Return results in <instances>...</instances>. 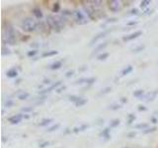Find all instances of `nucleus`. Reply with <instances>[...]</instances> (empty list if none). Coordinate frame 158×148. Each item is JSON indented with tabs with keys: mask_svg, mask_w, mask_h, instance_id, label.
Listing matches in <instances>:
<instances>
[{
	"mask_svg": "<svg viewBox=\"0 0 158 148\" xmlns=\"http://www.w3.org/2000/svg\"><path fill=\"white\" fill-rule=\"evenodd\" d=\"M136 130H144V128H147L148 127V125L147 123H145V122H143V123H139V125H136L135 126Z\"/></svg>",
	"mask_w": 158,
	"mask_h": 148,
	"instance_id": "nucleus-23",
	"label": "nucleus"
},
{
	"mask_svg": "<svg viewBox=\"0 0 158 148\" xmlns=\"http://www.w3.org/2000/svg\"><path fill=\"white\" fill-rule=\"evenodd\" d=\"M17 75H18V71L15 68H11V69H9V70L7 71V76L10 77V78L17 77Z\"/></svg>",
	"mask_w": 158,
	"mask_h": 148,
	"instance_id": "nucleus-12",
	"label": "nucleus"
},
{
	"mask_svg": "<svg viewBox=\"0 0 158 148\" xmlns=\"http://www.w3.org/2000/svg\"><path fill=\"white\" fill-rule=\"evenodd\" d=\"M121 101H122L123 103H127V100L126 98H122V100H121Z\"/></svg>",
	"mask_w": 158,
	"mask_h": 148,
	"instance_id": "nucleus-47",
	"label": "nucleus"
},
{
	"mask_svg": "<svg viewBox=\"0 0 158 148\" xmlns=\"http://www.w3.org/2000/svg\"><path fill=\"white\" fill-rule=\"evenodd\" d=\"M125 148H128V147H125Z\"/></svg>",
	"mask_w": 158,
	"mask_h": 148,
	"instance_id": "nucleus-48",
	"label": "nucleus"
},
{
	"mask_svg": "<svg viewBox=\"0 0 158 148\" xmlns=\"http://www.w3.org/2000/svg\"><path fill=\"white\" fill-rule=\"evenodd\" d=\"M157 94H158V90H155V91H153L151 93H149L147 95V101L148 102H150V101H153L155 99V97L157 96Z\"/></svg>",
	"mask_w": 158,
	"mask_h": 148,
	"instance_id": "nucleus-15",
	"label": "nucleus"
},
{
	"mask_svg": "<svg viewBox=\"0 0 158 148\" xmlns=\"http://www.w3.org/2000/svg\"><path fill=\"white\" fill-rule=\"evenodd\" d=\"M12 106H13V101L10 100V99L5 102V107H6V108H11Z\"/></svg>",
	"mask_w": 158,
	"mask_h": 148,
	"instance_id": "nucleus-32",
	"label": "nucleus"
},
{
	"mask_svg": "<svg viewBox=\"0 0 158 148\" xmlns=\"http://www.w3.org/2000/svg\"><path fill=\"white\" fill-rule=\"evenodd\" d=\"M112 91V88L111 87H107L105 89H103L102 92H101V95H104V94H108V93H110Z\"/></svg>",
	"mask_w": 158,
	"mask_h": 148,
	"instance_id": "nucleus-31",
	"label": "nucleus"
},
{
	"mask_svg": "<svg viewBox=\"0 0 158 148\" xmlns=\"http://www.w3.org/2000/svg\"><path fill=\"white\" fill-rule=\"evenodd\" d=\"M155 130H156V127L154 126V127L148 128V130H144V131H143V133H144V134H147V133H150V132H153V131H155Z\"/></svg>",
	"mask_w": 158,
	"mask_h": 148,
	"instance_id": "nucleus-34",
	"label": "nucleus"
},
{
	"mask_svg": "<svg viewBox=\"0 0 158 148\" xmlns=\"http://www.w3.org/2000/svg\"><path fill=\"white\" fill-rule=\"evenodd\" d=\"M138 111H146V108L143 106H138Z\"/></svg>",
	"mask_w": 158,
	"mask_h": 148,
	"instance_id": "nucleus-43",
	"label": "nucleus"
},
{
	"mask_svg": "<svg viewBox=\"0 0 158 148\" xmlns=\"http://www.w3.org/2000/svg\"><path fill=\"white\" fill-rule=\"evenodd\" d=\"M23 118H24V115H22V113H18V115H15V116L10 117L8 118V121L10 123H12V125H17V123L22 121Z\"/></svg>",
	"mask_w": 158,
	"mask_h": 148,
	"instance_id": "nucleus-6",
	"label": "nucleus"
},
{
	"mask_svg": "<svg viewBox=\"0 0 158 148\" xmlns=\"http://www.w3.org/2000/svg\"><path fill=\"white\" fill-rule=\"evenodd\" d=\"M108 57H109L108 52H102L101 54H99V56H97L98 60H105V59H107Z\"/></svg>",
	"mask_w": 158,
	"mask_h": 148,
	"instance_id": "nucleus-19",
	"label": "nucleus"
},
{
	"mask_svg": "<svg viewBox=\"0 0 158 148\" xmlns=\"http://www.w3.org/2000/svg\"><path fill=\"white\" fill-rule=\"evenodd\" d=\"M107 46H108V43H100V44H99V46H97L95 48H94V53H96V52H99V51H103L104 48L107 47Z\"/></svg>",
	"mask_w": 158,
	"mask_h": 148,
	"instance_id": "nucleus-14",
	"label": "nucleus"
},
{
	"mask_svg": "<svg viewBox=\"0 0 158 148\" xmlns=\"http://www.w3.org/2000/svg\"><path fill=\"white\" fill-rule=\"evenodd\" d=\"M113 22H117V19L116 18H112V19H110L108 21V23H113Z\"/></svg>",
	"mask_w": 158,
	"mask_h": 148,
	"instance_id": "nucleus-44",
	"label": "nucleus"
},
{
	"mask_svg": "<svg viewBox=\"0 0 158 148\" xmlns=\"http://www.w3.org/2000/svg\"><path fill=\"white\" fill-rule=\"evenodd\" d=\"M149 4H150V1H149V0H143V1L140 2V7H141V8H145V7H147Z\"/></svg>",
	"mask_w": 158,
	"mask_h": 148,
	"instance_id": "nucleus-26",
	"label": "nucleus"
},
{
	"mask_svg": "<svg viewBox=\"0 0 158 148\" xmlns=\"http://www.w3.org/2000/svg\"><path fill=\"white\" fill-rule=\"evenodd\" d=\"M33 14L36 16L37 19H42L43 18V12H42V10L40 8H35L33 10Z\"/></svg>",
	"mask_w": 158,
	"mask_h": 148,
	"instance_id": "nucleus-13",
	"label": "nucleus"
},
{
	"mask_svg": "<svg viewBox=\"0 0 158 148\" xmlns=\"http://www.w3.org/2000/svg\"><path fill=\"white\" fill-rule=\"evenodd\" d=\"M73 74H74V71L73 70H69L68 72H66L65 75H66V77H70V76L73 75Z\"/></svg>",
	"mask_w": 158,
	"mask_h": 148,
	"instance_id": "nucleus-39",
	"label": "nucleus"
},
{
	"mask_svg": "<svg viewBox=\"0 0 158 148\" xmlns=\"http://www.w3.org/2000/svg\"><path fill=\"white\" fill-rule=\"evenodd\" d=\"M79 97H77V96H70L69 97V101H71V102H74V103H76L78 100H79Z\"/></svg>",
	"mask_w": 158,
	"mask_h": 148,
	"instance_id": "nucleus-33",
	"label": "nucleus"
},
{
	"mask_svg": "<svg viewBox=\"0 0 158 148\" xmlns=\"http://www.w3.org/2000/svg\"><path fill=\"white\" fill-rule=\"evenodd\" d=\"M135 120V116L132 115V113H131L130 116H128V121H127V123L128 125H131V123Z\"/></svg>",
	"mask_w": 158,
	"mask_h": 148,
	"instance_id": "nucleus-28",
	"label": "nucleus"
},
{
	"mask_svg": "<svg viewBox=\"0 0 158 148\" xmlns=\"http://www.w3.org/2000/svg\"><path fill=\"white\" fill-rule=\"evenodd\" d=\"M132 69H133V67H132L131 65L127 66V67L122 71V76H126V75H127V74H130V73L132 71Z\"/></svg>",
	"mask_w": 158,
	"mask_h": 148,
	"instance_id": "nucleus-16",
	"label": "nucleus"
},
{
	"mask_svg": "<svg viewBox=\"0 0 158 148\" xmlns=\"http://www.w3.org/2000/svg\"><path fill=\"white\" fill-rule=\"evenodd\" d=\"M142 35V32L141 31H136L135 33H132L131 35H127V36L123 37V42H130V41H133V39H137L138 37H140Z\"/></svg>",
	"mask_w": 158,
	"mask_h": 148,
	"instance_id": "nucleus-7",
	"label": "nucleus"
},
{
	"mask_svg": "<svg viewBox=\"0 0 158 148\" xmlns=\"http://www.w3.org/2000/svg\"><path fill=\"white\" fill-rule=\"evenodd\" d=\"M58 53L57 51H44L43 54H42V56L43 57H51V56H56V54Z\"/></svg>",
	"mask_w": 158,
	"mask_h": 148,
	"instance_id": "nucleus-10",
	"label": "nucleus"
},
{
	"mask_svg": "<svg viewBox=\"0 0 158 148\" xmlns=\"http://www.w3.org/2000/svg\"><path fill=\"white\" fill-rule=\"evenodd\" d=\"M120 108H121V106L118 105V104H115V105H113V106L110 107V109H111V110H113V111H117Z\"/></svg>",
	"mask_w": 158,
	"mask_h": 148,
	"instance_id": "nucleus-35",
	"label": "nucleus"
},
{
	"mask_svg": "<svg viewBox=\"0 0 158 148\" xmlns=\"http://www.w3.org/2000/svg\"><path fill=\"white\" fill-rule=\"evenodd\" d=\"M30 96V94L28 92H23L22 94H20V95L18 96V99L19 100H26V99H28Z\"/></svg>",
	"mask_w": 158,
	"mask_h": 148,
	"instance_id": "nucleus-21",
	"label": "nucleus"
},
{
	"mask_svg": "<svg viewBox=\"0 0 158 148\" xmlns=\"http://www.w3.org/2000/svg\"><path fill=\"white\" fill-rule=\"evenodd\" d=\"M108 32H109V31H104V32H101V33H99L98 35H96V36L91 39V42H90V46H93L94 43H96L98 41H100L101 39L105 38V37H106V35L108 34Z\"/></svg>",
	"mask_w": 158,
	"mask_h": 148,
	"instance_id": "nucleus-8",
	"label": "nucleus"
},
{
	"mask_svg": "<svg viewBox=\"0 0 158 148\" xmlns=\"http://www.w3.org/2000/svg\"><path fill=\"white\" fill-rule=\"evenodd\" d=\"M60 125L59 123H56V125H53L52 126H51L49 128H48V132H52V131H54V130H57Z\"/></svg>",
	"mask_w": 158,
	"mask_h": 148,
	"instance_id": "nucleus-25",
	"label": "nucleus"
},
{
	"mask_svg": "<svg viewBox=\"0 0 158 148\" xmlns=\"http://www.w3.org/2000/svg\"><path fill=\"white\" fill-rule=\"evenodd\" d=\"M59 8H60V4H59L58 2L54 3V5H53V8H52V11H53V12H58Z\"/></svg>",
	"mask_w": 158,
	"mask_h": 148,
	"instance_id": "nucleus-27",
	"label": "nucleus"
},
{
	"mask_svg": "<svg viewBox=\"0 0 158 148\" xmlns=\"http://www.w3.org/2000/svg\"><path fill=\"white\" fill-rule=\"evenodd\" d=\"M135 134H136V133H135V131H133V132H130V133H128V134H127V137H128V138L135 137Z\"/></svg>",
	"mask_w": 158,
	"mask_h": 148,
	"instance_id": "nucleus-40",
	"label": "nucleus"
},
{
	"mask_svg": "<svg viewBox=\"0 0 158 148\" xmlns=\"http://www.w3.org/2000/svg\"><path fill=\"white\" fill-rule=\"evenodd\" d=\"M137 22H130V23H127L128 26H131V25H136Z\"/></svg>",
	"mask_w": 158,
	"mask_h": 148,
	"instance_id": "nucleus-45",
	"label": "nucleus"
},
{
	"mask_svg": "<svg viewBox=\"0 0 158 148\" xmlns=\"http://www.w3.org/2000/svg\"><path fill=\"white\" fill-rule=\"evenodd\" d=\"M96 81V78H86V84H89V85H91V84H93L94 82Z\"/></svg>",
	"mask_w": 158,
	"mask_h": 148,
	"instance_id": "nucleus-30",
	"label": "nucleus"
},
{
	"mask_svg": "<svg viewBox=\"0 0 158 148\" xmlns=\"http://www.w3.org/2000/svg\"><path fill=\"white\" fill-rule=\"evenodd\" d=\"M48 145H49V142L44 141V142H43V143H41V144H40V148H44V147L48 146Z\"/></svg>",
	"mask_w": 158,
	"mask_h": 148,
	"instance_id": "nucleus-37",
	"label": "nucleus"
},
{
	"mask_svg": "<svg viewBox=\"0 0 158 148\" xmlns=\"http://www.w3.org/2000/svg\"><path fill=\"white\" fill-rule=\"evenodd\" d=\"M2 54L3 56H6V54H10L11 53V51H10V49H8V48H5V47H3L2 48Z\"/></svg>",
	"mask_w": 158,
	"mask_h": 148,
	"instance_id": "nucleus-36",
	"label": "nucleus"
},
{
	"mask_svg": "<svg viewBox=\"0 0 158 148\" xmlns=\"http://www.w3.org/2000/svg\"><path fill=\"white\" fill-rule=\"evenodd\" d=\"M37 53H38L37 51H31L28 52V56H34L35 54H37Z\"/></svg>",
	"mask_w": 158,
	"mask_h": 148,
	"instance_id": "nucleus-38",
	"label": "nucleus"
},
{
	"mask_svg": "<svg viewBox=\"0 0 158 148\" xmlns=\"http://www.w3.org/2000/svg\"><path fill=\"white\" fill-rule=\"evenodd\" d=\"M151 121H153V123H156L157 122V120H156L155 117H151Z\"/></svg>",
	"mask_w": 158,
	"mask_h": 148,
	"instance_id": "nucleus-46",
	"label": "nucleus"
},
{
	"mask_svg": "<svg viewBox=\"0 0 158 148\" xmlns=\"http://www.w3.org/2000/svg\"><path fill=\"white\" fill-rule=\"evenodd\" d=\"M86 103H87V100H86V99L80 98V99H79V100L75 103V106L78 107V108H79V107H83Z\"/></svg>",
	"mask_w": 158,
	"mask_h": 148,
	"instance_id": "nucleus-18",
	"label": "nucleus"
},
{
	"mask_svg": "<svg viewBox=\"0 0 158 148\" xmlns=\"http://www.w3.org/2000/svg\"><path fill=\"white\" fill-rule=\"evenodd\" d=\"M143 94H144V91L143 90H136V91L133 92V96L136 97V98H140V97H142Z\"/></svg>",
	"mask_w": 158,
	"mask_h": 148,
	"instance_id": "nucleus-24",
	"label": "nucleus"
},
{
	"mask_svg": "<svg viewBox=\"0 0 158 148\" xmlns=\"http://www.w3.org/2000/svg\"><path fill=\"white\" fill-rule=\"evenodd\" d=\"M63 20H65V19L62 16L56 17V16H53V15H48L47 17V24L48 25L49 28L53 30V31L59 32L62 28H64V25H65V22H64Z\"/></svg>",
	"mask_w": 158,
	"mask_h": 148,
	"instance_id": "nucleus-1",
	"label": "nucleus"
},
{
	"mask_svg": "<svg viewBox=\"0 0 158 148\" xmlns=\"http://www.w3.org/2000/svg\"><path fill=\"white\" fill-rule=\"evenodd\" d=\"M72 15H73L74 21H75L78 25H85L89 22V18L79 9L74 10Z\"/></svg>",
	"mask_w": 158,
	"mask_h": 148,
	"instance_id": "nucleus-4",
	"label": "nucleus"
},
{
	"mask_svg": "<svg viewBox=\"0 0 158 148\" xmlns=\"http://www.w3.org/2000/svg\"><path fill=\"white\" fill-rule=\"evenodd\" d=\"M144 48V47H139L138 48H135V49H133V51H135V52H138L139 51H142V49Z\"/></svg>",
	"mask_w": 158,
	"mask_h": 148,
	"instance_id": "nucleus-42",
	"label": "nucleus"
},
{
	"mask_svg": "<svg viewBox=\"0 0 158 148\" xmlns=\"http://www.w3.org/2000/svg\"><path fill=\"white\" fill-rule=\"evenodd\" d=\"M109 132H110V130L109 128H106V130H104L102 132H101V136H103V137H105L106 139H109L110 138V134H109Z\"/></svg>",
	"mask_w": 158,
	"mask_h": 148,
	"instance_id": "nucleus-20",
	"label": "nucleus"
},
{
	"mask_svg": "<svg viewBox=\"0 0 158 148\" xmlns=\"http://www.w3.org/2000/svg\"><path fill=\"white\" fill-rule=\"evenodd\" d=\"M131 15H137V14H138V10L135 9H135H132L131 11Z\"/></svg>",
	"mask_w": 158,
	"mask_h": 148,
	"instance_id": "nucleus-41",
	"label": "nucleus"
},
{
	"mask_svg": "<svg viewBox=\"0 0 158 148\" xmlns=\"http://www.w3.org/2000/svg\"><path fill=\"white\" fill-rule=\"evenodd\" d=\"M3 41L8 44H11V46L16 43V33H15V30L11 26H7L4 29Z\"/></svg>",
	"mask_w": 158,
	"mask_h": 148,
	"instance_id": "nucleus-2",
	"label": "nucleus"
},
{
	"mask_svg": "<svg viewBox=\"0 0 158 148\" xmlns=\"http://www.w3.org/2000/svg\"><path fill=\"white\" fill-rule=\"evenodd\" d=\"M38 27V24L36 22V20L31 18V17H28L26 19H24L22 23H21V28L24 32L26 33H32L34 31H36Z\"/></svg>",
	"mask_w": 158,
	"mask_h": 148,
	"instance_id": "nucleus-3",
	"label": "nucleus"
},
{
	"mask_svg": "<svg viewBox=\"0 0 158 148\" xmlns=\"http://www.w3.org/2000/svg\"><path fill=\"white\" fill-rule=\"evenodd\" d=\"M33 111H34V108H32V107H27V108L22 109V112H24V113H32Z\"/></svg>",
	"mask_w": 158,
	"mask_h": 148,
	"instance_id": "nucleus-29",
	"label": "nucleus"
},
{
	"mask_svg": "<svg viewBox=\"0 0 158 148\" xmlns=\"http://www.w3.org/2000/svg\"><path fill=\"white\" fill-rule=\"evenodd\" d=\"M60 84H61V81H57V82H56L54 84H52V85L51 87H49V88L46 89V90H44V91H42V92H40V94H46V93L51 92V91L53 90V89H56V88H57L58 86H60Z\"/></svg>",
	"mask_w": 158,
	"mask_h": 148,
	"instance_id": "nucleus-9",
	"label": "nucleus"
},
{
	"mask_svg": "<svg viewBox=\"0 0 158 148\" xmlns=\"http://www.w3.org/2000/svg\"><path fill=\"white\" fill-rule=\"evenodd\" d=\"M52 121V118H44V120L39 123V125L40 126H47Z\"/></svg>",
	"mask_w": 158,
	"mask_h": 148,
	"instance_id": "nucleus-17",
	"label": "nucleus"
},
{
	"mask_svg": "<svg viewBox=\"0 0 158 148\" xmlns=\"http://www.w3.org/2000/svg\"><path fill=\"white\" fill-rule=\"evenodd\" d=\"M120 120L118 118H116V120H113L110 123V127H117L118 125H120Z\"/></svg>",
	"mask_w": 158,
	"mask_h": 148,
	"instance_id": "nucleus-22",
	"label": "nucleus"
},
{
	"mask_svg": "<svg viewBox=\"0 0 158 148\" xmlns=\"http://www.w3.org/2000/svg\"><path fill=\"white\" fill-rule=\"evenodd\" d=\"M61 66H62V61L57 60V61H56V62H53L49 68H51L52 70H56V69H59Z\"/></svg>",
	"mask_w": 158,
	"mask_h": 148,
	"instance_id": "nucleus-11",
	"label": "nucleus"
},
{
	"mask_svg": "<svg viewBox=\"0 0 158 148\" xmlns=\"http://www.w3.org/2000/svg\"><path fill=\"white\" fill-rule=\"evenodd\" d=\"M122 1H118V0H112V1H109V9L110 11L113 13H117L118 11H121L122 9Z\"/></svg>",
	"mask_w": 158,
	"mask_h": 148,
	"instance_id": "nucleus-5",
	"label": "nucleus"
}]
</instances>
